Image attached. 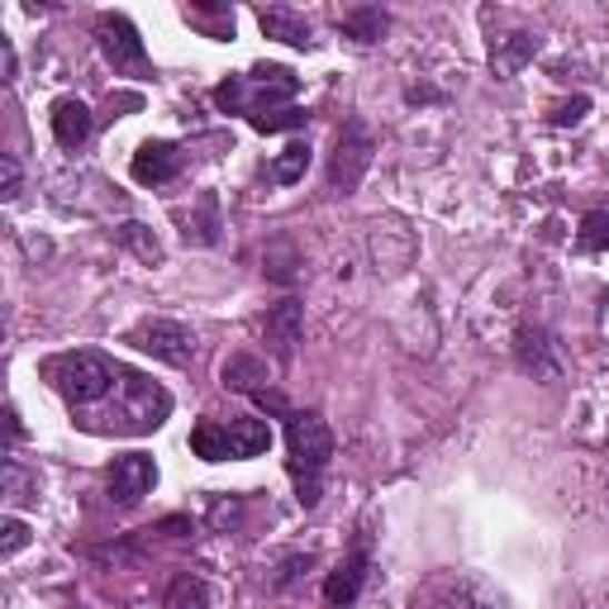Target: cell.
<instances>
[{"mask_svg": "<svg viewBox=\"0 0 609 609\" xmlns=\"http://www.w3.org/2000/svg\"><path fill=\"white\" fill-rule=\"evenodd\" d=\"M267 448H272V429L262 419H229V425L200 419L191 429V452L206 462H243V457H258Z\"/></svg>", "mask_w": 609, "mask_h": 609, "instance_id": "cell-5", "label": "cell"}, {"mask_svg": "<svg viewBox=\"0 0 609 609\" xmlns=\"http://www.w3.org/2000/svg\"><path fill=\"white\" fill-rule=\"evenodd\" d=\"M167 609H210V590L200 577H177L167 590Z\"/></svg>", "mask_w": 609, "mask_h": 609, "instance_id": "cell-19", "label": "cell"}, {"mask_svg": "<svg viewBox=\"0 0 609 609\" xmlns=\"http://www.w3.org/2000/svg\"><path fill=\"white\" fill-rule=\"evenodd\" d=\"M186 20L196 29H206L210 39H233V10L224 6H186Z\"/></svg>", "mask_w": 609, "mask_h": 609, "instance_id": "cell-18", "label": "cell"}, {"mask_svg": "<svg viewBox=\"0 0 609 609\" xmlns=\"http://www.w3.org/2000/svg\"><path fill=\"white\" fill-rule=\"evenodd\" d=\"M152 486H158V467H152L148 452H124V457H114L110 471H106V490H110L114 505H139Z\"/></svg>", "mask_w": 609, "mask_h": 609, "instance_id": "cell-9", "label": "cell"}, {"mask_svg": "<svg viewBox=\"0 0 609 609\" xmlns=\"http://www.w3.org/2000/svg\"><path fill=\"white\" fill-rule=\"evenodd\" d=\"M586 110H590V100H586V96H577V100H567V106H557V110H552V124H557V129L581 124V120H586Z\"/></svg>", "mask_w": 609, "mask_h": 609, "instance_id": "cell-26", "label": "cell"}, {"mask_svg": "<svg viewBox=\"0 0 609 609\" xmlns=\"http://www.w3.org/2000/svg\"><path fill=\"white\" fill-rule=\"evenodd\" d=\"M120 239L139 248V258H148V262H158V258H162L158 239H148V233H143V224H124V229H120Z\"/></svg>", "mask_w": 609, "mask_h": 609, "instance_id": "cell-25", "label": "cell"}, {"mask_svg": "<svg viewBox=\"0 0 609 609\" xmlns=\"http://www.w3.org/2000/svg\"><path fill=\"white\" fill-rule=\"evenodd\" d=\"M304 172H310V143H286L281 148V158L272 162V181H281V186H296Z\"/></svg>", "mask_w": 609, "mask_h": 609, "instance_id": "cell-17", "label": "cell"}, {"mask_svg": "<svg viewBox=\"0 0 609 609\" xmlns=\"http://www.w3.org/2000/svg\"><path fill=\"white\" fill-rule=\"evenodd\" d=\"M300 91V77L291 67H258L248 77H229L214 87V106L224 114H243V120H258V114L286 110Z\"/></svg>", "mask_w": 609, "mask_h": 609, "instance_id": "cell-3", "label": "cell"}, {"mask_svg": "<svg viewBox=\"0 0 609 609\" xmlns=\"http://www.w3.org/2000/svg\"><path fill=\"white\" fill-rule=\"evenodd\" d=\"M258 24L267 39H281V43H291V48H310V24H304V14L296 10H286V6H262L258 10Z\"/></svg>", "mask_w": 609, "mask_h": 609, "instance_id": "cell-13", "label": "cell"}, {"mask_svg": "<svg viewBox=\"0 0 609 609\" xmlns=\"http://www.w3.org/2000/svg\"><path fill=\"white\" fill-rule=\"evenodd\" d=\"M53 139L62 143V148H81L91 139V110L81 106L77 96H62V100H53Z\"/></svg>", "mask_w": 609, "mask_h": 609, "instance_id": "cell-11", "label": "cell"}, {"mask_svg": "<svg viewBox=\"0 0 609 609\" xmlns=\"http://www.w3.org/2000/svg\"><path fill=\"white\" fill-rule=\"evenodd\" d=\"M167 415H172V396H167L158 381H148L143 371L120 367V381H114V391L100 400V405H91V410L72 415V425L87 429V433L139 438V433L162 429Z\"/></svg>", "mask_w": 609, "mask_h": 609, "instance_id": "cell-1", "label": "cell"}, {"mask_svg": "<svg viewBox=\"0 0 609 609\" xmlns=\"http://www.w3.org/2000/svg\"><path fill=\"white\" fill-rule=\"evenodd\" d=\"M262 381H267V362L252 358V352H233V358L224 362V386H233V391L258 396V391H267Z\"/></svg>", "mask_w": 609, "mask_h": 609, "instance_id": "cell-15", "label": "cell"}, {"mask_svg": "<svg viewBox=\"0 0 609 609\" xmlns=\"http://www.w3.org/2000/svg\"><path fill=\"white\" fill-rule=\"evenodd\" d=\"M538 53V33H515V39H505V48H496L490 53V67H496L500 77H510V72H519L523 62H529Z\"/></svg>", "mask_w": 609, "mask_h": 609, "instance_id": "cell-16", "label": "cell"}, {"mask_svg": "<svg viewBox=\"0 0 609 609\" xmlns=\"http://www.w3.org/2000/svg\"><path fill=\"white\" fill-rule=\"evenodd\" d=\"M0 177H6V191H0V196H6V200L20 196V162H14L10 152H6V158H0Z\"/></svg>", "mask_w": 609, "mask_h": 609, "instance_id": "cell-27", "label": "cell"}, {"mask_svg": "<svg viewBox=\"0 0 609 609\" xmlns=\"http://www.w3.org/2000/svg\"><path fill=\"white\" fill-rule=\"evenodd\" d=\"M581 248L586 252H605L609 248V210H590L581 219Z\"/></svg>", "mask_w": 609, "mask_h": 609, "instance_id": "cell-22", "label": "cell"}, {"mask_svg": "<svg viewBox=\"0 0 609 609\" xmlns=\"http://www.w3.org/2000/svg\"><path fill=\"white\" fill-rule=\"evenodd\" d=\"M24 543H29V523L14 519V515H6V523H0V557H14Z\"/></svg>", "mask_w": 609, "mask_h": 609, "instance_id": "cell-24", "label": "cell"}, {"mask_svg": "<svg viewBox=\"0 0 609 609\" xmlns=\"http://www.w3.org/2000/svg\"><path fill=\"white\" fill-rule=\"evenodd\" d=\"M343 29H348L358 43H377L381 33H386V14H381V10H348V14H343Z\"/></svg>", "mask_w": 609, "mask_h": 609, "instance_id": "cell-21", "label": "cell"}, {"mask_svg": "<svg viewBox=\"0 0 609 609\" xmlns=\"http://www.w3.org/2000/svg\"><path fill=\"white\" fill-rule=\"evenodd\" d=\"M362 577H367V552L358 548V552H352L348 562H343V567H338L333 577H329V586H325L329 605H352V600H358V590H362Z\"/></svg>", "mask_w": 609, "mask_h": 609, "instance_id": "cell-14", "label": "cell"}, {"mask_svg": "<svg viewBox=\"0 0 609 609\" xmlns=\"http://www.w3.org/2000/svg\"><path fill=\"white\" fill-rule=\"evenodd\" d=\"M39 377L53 386L67 405H72V415H81V410H91V405H100L114 391V381H120V362H110L106 352H96V348H72V352L48 358L39 367Z\"/></svg>", "mask_w": 609, "mask_h": 609, "instance_id": "cell-2", "label": "cell"}, {"mask_svg": "<svg viewBox=\"0 0 609 609\" xmlns=\"http://www.w3.org/2000/svg\"><path fill=\"white\" fill-rule=\"evenodd\" d=\"M371 167V133L362 120H348L338 129V152H333V167H329V186L338 196H348L352 186L362 181V172Z\"/></svg>", "mask_w": 609, "mask_h": 609, "instance_id": "cell-8", "label": "cell"}, {"mask_svg": "<svg viewBox=\"0 0 609 609\" xmlns=\"http://www.w3.org/2000/svg\"><path fill=\"white\" fill-rule=\"evenodd\" d=\"M186 243H214L219 239V206L214 196H200V219H186Z\"/></svg>", "mask_w": 609, "mask_h": 609, "instance_id": "cell-20", "label": "cell"}, {"mask_svg": "<svg viewBox=\"0 0 609 609\" xmlns=\"http://www.w3.org/2000/svg\"><path fill=\"white\" fill-rule=\"evenodd\" d=\"M96 39H100V53H106V62L114 67V72H129V77H148L152 72L139 29H133L124 14H106V20L96 24Z\"/></svg>", "mask_w": 609, "mask_h": 609, "instance_id": "cell-7", "label": "cell"}, {"mask_svg": "<svg viewBox=\"0 0 609 609\" xmlns=\"http://www.w3.org/2000/svg\"><path fill=\"white\" fill-rule=\"evenodd\" d=\"M129 172L139 186H167L181 172V148L177 143H162V139H148L139 152H133Z\"/></svg>", "mask_w": 609, "mask_h": 609, "instance_id": "cell-10", "label": "cell"}, {"mask_svg": "<svg viewBox=\"0 0 609 609\" xmlns=\"http://www.w3.org/2000/svg\"><path fill=\"white\" fill-rule=\"evenodd\" d=\"M129 343L167 367H186L196 358V338H191V329H181L177 319H143V325L129 329Z\"/></svg>", "mask_w": 609, "mask_h": 609, "instance_id": "cell-6", "label": "cell"}, {"mask_svg": "<svg viewBox=\"0 0 609 609\" xmlns=\"http://www.w3.org/2000/svg\"><path fill=\"white\" fill-rule=\"evenodd\" d=\"M286 452H291V477L300 486V505H319V477L333 457V433L315 410L286 415Z\"/></svg>", "mask_w": 609, "mask_h": 609, "instance_id": "cell-4", "label": "cell"}, {"mask_svg": "<svg viewBox=\"0 0 609 609\" xmlns=\"http://www.w3.org/2000/svg\"><path fill=\"white\" fill-rule=\"evenodd\" d=\"M300 333H304L300 304H296V300H281L277 310L267 315V343L277 348V358H281V362H291V358H296V343H300Z\"/></svg>", "mask_w": 609, "mask_h": 609, "instance_id": "cell-12", "label": "cell"}, {"mask_svg": "<svg viewBox=\"0 0 609 609\" xmlns=\"http://www.w3.org/2000/svg\"><path fill=\"white\" fill-rule=\"evenodd\" d=\"M310 114H304L300 106H286V110H272V114H258V120H248L258 133H281V129H300Z\"/></svg>", "mask_w": 609, "mask_h": 609, "instance_id": "cell-23", "label": "cell"}]
</instances>
